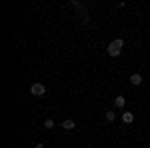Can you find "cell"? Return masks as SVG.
Returning <instances> with one entry per match:
<instances>
[{
	"label": "cell",
	"mask_w": 150,
	"mask_h": 148,
	"mask_svg": "<svg viewBox=\"0 0 150 148\" xmlns=\"http://www.w3.org/2000/svg\"><path fill=\"white\" fill-rule=\"evenodd\" d=\"M122 48H124V40L122 38H116V40H112L110 44H108V48H106V52H108V56H120V52H122Z\"/></svg>",
	"instance_id": "cell-1"
},
{
	"label": "cell",
	"mask_w": 150,
	"mask_h": 148,
	"mask_svg": "<svg viewBox=\"0 0 150 148\" xmlns=\"http://www.w3.org/2000/svg\"><path fill=\"white\" fill-rule=\"evenodd\" d=\"M30 94H32V96H44V94H46V86L40 84V82H34V84L30 86Z\"/></svg>",
	"instance_id": "cell-2"
},
{
	"label": "cell",
	"mask_w": 150,
	"mask_h": 148,
	"mask_svg": "<svg viewBox=\"0 0 150 148\" xmlns=\"http://www.w3.org/2000/svg\"><path fill=\"white\" fill-rule=\"evenodd\" d=\"M122 122H124V124H132V122H134V114L132 112H122Z\"/></svg>",
	"instance_id": "cell-3"
},
{
	"label": "cell",
	"mask_w": 150,
	"mask_h": 148,
	"mask_svg": "<svg viewBox=\"0 0 150 148\" xmlns=\"http://www.w3.org/2000/svg\"><path fill=\"white\" fill-rule=\"evenodd\" d=\"M124 104H126V98H124L122 94L114 98V106H116V108H124Z\"/></svg>",
	"instance_id": "cell-4"
},
{
	"label": "cell",
	"mask_w": 150,
	"mask_h": 148,
	"mask_svg": "<svg viewBox=\"0 0 150 148\" xmlns=\"http://www.w3.org/2000/svg\"><path fill=\"white\" fill-rule=\"evenodd\" d=\"M130 84H132V86H140V84H142V76H140V74H132V76H130Z\"/></svg>",
	"instance_id": "cell-5"
},
{
	"label": "cell",
	"mask_w": 150,
	"mask_h": 148,
	"mask_svg": "<svg viewBox=\"0 0 150 148\" xmlns=\"http://www.w3.org/2000/svg\"><path fill=\"white\" fill-rule=\"evenodd\" d=\"M74 126H76V122H74V120H64V122H62V124H60V128H64V130H72V128H74Z\"/></svg>",
	"instance_id": "cell-6"
},
{
	"label": "cell",
	"mask_w": 150,
	"mask_h": 148,
	"mask_svg": "<svg viewBox=\"0 0 150 148\" xmlns=\"http://www.w3.org/2000/svg\"><path fill=\"white\" fill-rule=\"evenodd\" d=\"M44 128H54V120L52 118H46L44 120Z\"/></svg>",
	"instance_id": "cell-7"
},
{
	"label": "cell",
	"mask_w": 150,
	"mask_h": 148,
	"mask_svg": "<svg viewBox=\"0 0 150 148\" xmlns=\"http://www.w3.org/2000/svg\"><path fill=\"white\" fill-rule=\"evenodd\" d=\"M104 116H106V120H108V122H112V120L116 118V114H114V112H110V110H108V112L104 114Z\"/></svg>",
	"instance_id": "cell-8"
},
{
	"label": "cell",
	"mask_w": 150,
	"mask_h": 148,
	"mask_svg": "<svg viewBox=\"0 0 150 148\" xmlns=\"http://www.w3.org/2000/svg\"><path fill=\"white\" fill-rule=\"evenodd\" d=\"M34 148H44V144H34Z\"/></svg>",
	"instance_id": "cell-9"
}]
</instances>
